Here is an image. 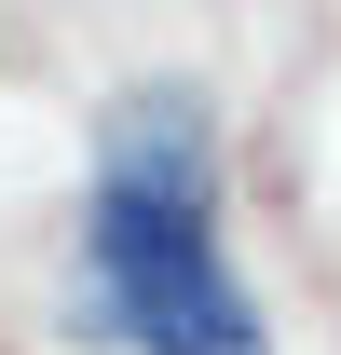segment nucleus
Here are the masks:
<instances>
[{
	"mask_svg": "<svg viewBox=\"0 0 341 355\" xmlns=\"http://www.w3.org/2000/svg\"><path fill=\"white\" fill-rule=\"evenodd\" d=\"M82 328L96 342H137V355H273L246 273L218 246V110L191 83H137L96 123Z\"/></svg>",
	"mask_w": 341,
	"mask_h": 355,
	"instance_id": "f257e3e1",
	"label": "nucleus"
}]
</instances>
